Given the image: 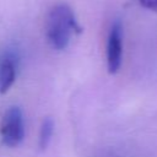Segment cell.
Wrapping results in <instances>:
<instances>
[{"label":"cell","instance_id":"cell-1","mask_svg":"<svg viewBox=\"0 0 157 157\" xmlns=\"http://www.w3.org/2000/svg\"><path fill=\"white\" fill-rule=\"evenodd\" d=\"M82 32L75 12L67 4L54 5L45 18V38L54 50L67 48L74 34Z\"/></svg>","mask_w":157,"mask_h":157},{"label":"cell","instance_id":"cell-2","mask_svg":"<svg viewBox=\"0 0 157 157\" xmlns=\"http://www.w3.org/2000/svg\"><path fill=\"white\" fill-rule=\"evenodd\" d=\"M25 137V120L20 107H9L0 119V140L6 147L13 148L21 145Z\"/></svg>","mask_w":157,"mask_h":157},{"label":"cell","instance_id":"cell-3","mask_svg":"<svg viewBox=\"0 0 157 157\" xmlns=\"http://www.w3.org/2000/svg\"><path fill=\"white\" fill-rule=\"evenodd\" d=\"M20 70V54L12 47L0 50V94H5L16 82Z\"/></svg>","mask_w":157,"mask_h":157},{"label":"cell","instance_id":"cell-4","mask_svg":"<svg viewBox=\"0 0 157 157\" xmlns=\"http://www.w3.org/2000/svg\"><path fill=\"white\" fill-rule=\"evenodd\" d=\"M123 38L124 31L123 25L119 20L114 21L110 26L108 38H107V69L110 75H114L119 71L123 60Z\"/></svg>","mask_w":157,"mask_h":157},{"label":"cell","instance_id":"cell-5","mask_svg":"<svg viewBox=\"0 0 157 157\" xmlns=\"http://www.w3.org/2000/svg\"><path fill=\"white\" fill-rule=\"evenodd\" d=\"M53 134H54V121L52 118L47 117L43 119L40 124L39 135H38V147L40 151H44L48 147V145L52 141Z\"/></svg>","mask_w":157,"mask_h":157},{"label":"cell","instance_id":"cell-6","mask_svg":"<svg viewBox=\"0 0 157 157\" xmlns=\"http://www.w3.org/2000/svg\"><path fill=\"white\" fill-rule=\"evenodd\" d=\"M140 5L147 10L157 11V0H139Z\"/></svg>","mask_w":157,"mask_h":157}]
</instances>
